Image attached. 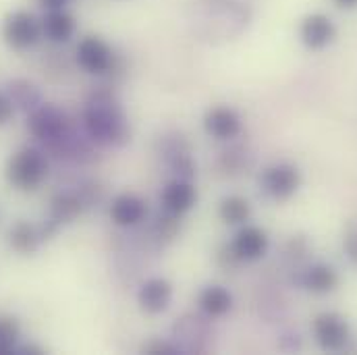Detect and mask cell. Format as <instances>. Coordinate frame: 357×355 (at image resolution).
<instances>
[{
	"label": "cell",
	"instance_id": "obj_1",
	"mask_svg": "<svg viewBox=\"0 0 357 355\" xmlns=\"http://www.w3.org/2000/svg\"><path fill=\"white\" fill-rule=\"evenodd\" d=\"M84 131L91 144L104 148H123L131 142L129 116L110 89H96L84 106Z\"/></svg>",
	"mask_w": 357,
	"mask_h": 355
},
{
	"label": "cell",
	"instance_id": "obj_2",
	"mask_svg": "<svg viewBox=\"0 0 357 355\" xmlns=\"http://www.w3.org/2000/svg\"><path fill=\"white\" fill-rule=\"evenodd\" d=\"M50 173V163L44 150L33 148V146H25L21 150H17L4 169V177L6 181L19 189V191H33L38 189Z\"/></svg>",
	"mask_w": 357,
	"mask_h": 355
},
{
	"label": "cell",
	"instance_id": "obj_3",
	"mask_svg": "<svg viewBox=\"0 0 357 355\" xmlns=\"http://www.w3.org/2000/svg\"><path fill=\"white\" fill-rule=\"evenodd\" d=\"M0 36L10 50L23 52L33 48L42 36V21L29 10H13L4 17Z\"/></svg>",
	"mask_w": 357,
	"mask_h": 355
},
{
	"label": "cell",
	"instance_id": "obj_4",
	"mask_svg": "<svg viewBox=\"0 0 357 355\" xmlns=\"http://www.w3.org/2000/svg\"><path fill=\"white\" fill-rule=\"evenodd\" d=\"M301 183H303V177H301L299 167L293 163H287V160L268 165L258 179L262 193L274 202L291 199L299 191Z\"/></svg>",
	"mask_w": 357,
	"mask_h": 355
},
{
	"label": "cell",
	"instance_id": "obj_5",
	"mask_svg": "<svg viewBox=\"0 0 357 355\" xmlns=\"http://www.w3.org/2000/svg\"><path fill=\"white\" fill-rule=\"evenodd\" d=\"M69 129H71V121H69L67 112L50 102H42L27 116V131L38 142H44L46 146L56 142Z\"/></svg>",
	"mask_w": 357,
	"mask_h": 355
},
{
	"label": "cell",
	"instance_id": "obj_6",
	"mask_svg": "<svg viewBox=\"0 0 357 355\" xmlns=\"http://www.w3.org/2000/svg\"><path fill=\"white\" fill-rule=\"evenodd\" d=\"M312 333H314L318 347L322 352H331V354L347 349V345L351 341V326H349L347 318L339 312L318 314L314 318Z\"/></svg>",
	"mask_w": 357,
	"mask_h": 355
},
{
	"label": "cell",
	"instance_id": "obj_7",
	"mask_svg": "<svg viewBox=\"0 0 357 355\" xmlns=\"http://www.w3.org/2000/svg\"><path fill=\"white\" fill-rule=\"evenodd\" d=\"M77 65L89 75H108L116 69V54L112 46L100 36H86L75 50Z\"/></svg>",
	"mask_w": 357,
	"mask_h": 355
},
{
	"label": "cell",
	"instance_id": "obj_8",
	"mask_svg": "<svg viewBox=\"0 0 357 355\" xmlns=\"http://www.w3.org/2000/svg\"><path fill=\"white\" fill-rule=\"evenodd\" d=\"M233 256L239 260V264H254L260 262L270 250V237L266 229L258 225H241L235 233L233 241L229 243Z\"/></svg>",
	"mask_w": 357,
	"mask_h": 355
},
{
	"label": "cell",
	"instance_id": "obj_9",
	"mask_svg": "<svg viewBox=\"0 0 357 355\" xmlns=\"http://www.w3.org/2000/svg\"><path fill=\"white\" fill-rule=\"evenodd\" d=\"M337 40V23L324 13H310L299 23V42L312 52L328 48Z\"/></svg>",
	"mask_w": 357,
	"mask_h": 355
},
{
	"label": "cell",
	"instance_id": "obj_10",
	"mask_svg": "<svg viewBox=\"0 0 357 355\" xmlns=\"http://www.w3.org/2000/svg\"><path fill=\"white\" fill-rule=\"evenodd\" d=\"M204 131L216 142H235L243 131L241 114L231 106H212L204 114Z\"/></svg>",
	"mask_w": 357,
	"mask_h": 355
},
{
	"label": "cell",
	"instance_id": "obj_11",
	"mask_svg": "<svg viewBox=\"0 0 357 355\" xmlns=\"http://www.w3.org/2000/svg\"><path fill=\"white\" fill-rule=\"evenodd\" d=\"M197 197V189L189 179L173 177L160 191V210L175 218H183L195 208Z\"/></svg>",
	"mask_w": 357,
	"mask_h": 355
},
{
	"label": "cell",
	"instance_id": "obj_12",
	"mask_svg": "<svg viewBox=\"0 0 357 355\" xmlns=\"http://www.w3.org/2000/svg\"><path fill=\"white\" fill-rule=\"evenodd\" d=\"M162 144V150H160V156L165 158L167 167L171 169L173 177L177 179H191L195 177V160L191 156V148H189V142L181 135V133H171V135H165L160 139Z\"/></svg>",
	"mask_w": 357,
	"mask_h": 355
},
{
	"label": "cell",
	"instance_id": "obj_13",
	"mask_svg": "<svg viewBox=\"0 0 357 355\" xmlns=\"http://www.w3.org/2000/svg\"><path fill=\"white\" fill-rule=\"evenodd\" d=\"M108 212H110V220L116 227L133 229L148 218L150 208L148 202L137 193H119L116 197H112Z\"/></svg>",
	"mask_w": 357,
	"mask_h": 355
},
{
	"label": "cell",
	"instance_id": "obj_14",
	"mask_svg": "<svg viewBox=\"0 0 357 355\" xmlns=\"http://www.w3.org/2000/svg\"><path fill=\"white\" fill-rule=\"evenodd\" d=\"M175 295V287L169 278L152 276L142 282L137 289V303L146 314H162L171 308Z\"/></svg>",
	"mask_w": 357,
	"mask_h": 355
},
{
	"label": "cell",
	"instance_id": "obj_15",
	"mask_svg": "<svg viewBox=\"0 0 357 355\" xmlns=\"http://www.w3.org/2000/svg\"><path fill=\"white\" fill-rule=\"evenodd\" d=\"M297 285L314 295H328L339 287V272L324 262H314L299 270Z\"/></svg>",
	"mask_w": 357,
	"mask_h": 355
},
{
	"label": "cell",
	"instance_id": "obj_16",
	"mask_svg": "<svg viewBox=\"0 0 357 355\" xmlns=\"http://www.w3.org/2000/svg\"><path fill=\"white\" fill-rule=\"evenodd\" d=\"M42 21V36L52 44H67L77 31V21L67 8L46 10Z\"/></svg>",
	"mask_w": 357,
	"mask_h": 355
},
{
	"label": "cell",
	"instance_id": "obj_17",
	"mask_svg": "<svg viewBox=\"0 0 357 355\" xmlns=\"http://www.w3.org/2000/svg\"><path fill=\"white\" fill-rule=\"evenodd\" d=\"M233 293L222 285H206L197 295V305L206 318H222L233 310Z\"/></svg>",
	"mask_w": 357,
	"mask_h": 355
},
{
	"label": "cell",
	"instance_id": "obj_18",
	"mask_svg": "<svg viewBox=\"0 0 357 355\" xmlns=\"http://www.w3.org/2000/svg\"><path fill=\"white\" fill-rule=\"evenodd\" d=\"M86 208L79 191H59L50 202V220L59 227L75 222Z\"/></svg>",
	"mask_w": 357,
	"mask_h": 355
},
{
	"label": "cell",
	"instance_id": "obj_19",
	"mask_svg": "<svg viewBox=\"0 0 357 355\" xmlns=\"http://www.w3.org/2000/svg\"><path fill=\"white\" fill-rule=\"evenodd\" d=\"M42 243H44V239H42L40 227H36L27 220L15 222L8 231V246L21 256H33Z\"/></svg>",
	"mask_w": 357,
	"mask_h": 355
},
{
	"label": "cell",
	"instance_id": "obj_20",
	"mask_svg": "<svg viewBox=\"0 0 357 355\" xmlns=\"http://www.w3.org/2000/svg\"><path fill=\"white\" fill-rule=\"evenodd\" d=\"M173 333L177 337V345L181 354L187 352H202L204 347L199 345V335H208V326L204 322V318L199 316H185L177 320V324L173 326Z\"/></svg>",
	"mask_w": 357,
	"mask_h": 355
},
{
	"label": "cell",
	"instance_id": "obj_21",
	"mask_svg": "<svg viewBox=\"0 0 357 355\" xmlns=\"http://www.w3.org/2000/svg\"><path fill=\"white\" fill-rule=\"evenodd\" d=\"M4 93L10 98L15 110L27 112V114L44 102L40 88L29 80H10L4 88Z\"/></svg>",
	"mask_w": 357,
	"mask_h": 355
},
{
	"label": "cell",
	"instance_id": "obj_22",
	"mask_svg": "<svg viewBox=\"0 0 357 355\" xmlns=\"http://www.w3.org/2000/svg\"><path fill=\"white\" fill-rule=\"evenodd\" d=\"M218 218L225 225L231 227H241L248 225V220L252 218V204L248 197L243 195H225L218 204Z\"/></svg>",
	"mask_w": 357,
	"mask_h": 355
},
{
	"label": "cell",
	"instance_id": "obj_23",
	"mask_svg": "<svg viewBox=\"0 0 357 355\" xmlns=\"http://www.w3.org/2000/svg\"><path fill=\"white\" fill-rule=\"evenodd\" d=\"M250 163H252V154L243 146H231V148L222 150L218 156V167L229 175H237V173L245 171L250 167Z\"/></svg>",
	"mask_w": 357,
	"mask_h": 355
},
{
	"label": "cell",
	"instance_id": "obj_24",
	"mask_svg": "<svg viewBox=\"0 0 357 355\" xmlns=\"http://www.w3.org/2000/svg\"><path fill=\"white\" fill-rule=\"evenodd\" d=\"M21 337V326L13 316H0V355L15 354Z\"/></svg>",
	"mask_w": 357,
	"mask_h": 355
},
{
	"label": "cell",
	"instance_id": "obj_25",
	"mask_svg": "<svg viewBox=\"0 0 357 355\" xmlns=\"http://www.w3.org/2000/svg\"><path fill=\"white\" fill-rule=\"evenodd\" d=\"M178 220H181V218H175V216H171V214L162 212V214L156 218L154 229H152L154 239H156V241H160V243L175 239L178 233Z\"/></svg>",
	"mask_w": 357,
	"mask_h": 355
},
{
	"label": "cell",
	"instance_id": "obj_26",
	"mask_svg": "<svg viewBox=\"0 0 357 355\" xmlns=\"http://www.w3.org/2000/svg\"><path fill=\"white\" fill-rule=\"evenodd\" d=\"M343 252H345L347 260L357 268V225H351V227L345 231V237H343Z\"/></svg>",
	"mask_w": 357,
	"mask_h": 355
},
{
	"label": "cell",
	"instance_id": "obj_27",
	"mask_svg": "<svg viewBox=\"0 0 357 355\" xmlns=\"http://www.w3.org/2000/svg\"><path fill=\"white\" fill-rule=\"evenodd\" d=\"M142 352H144V354H148V355H175V354H181V349H178L175 343H171V341H160V339H156V341H150V343H146Z\"/></svg>",
	"mask_w": 357,
	"mask_h": 355
},
{
	"label": "cell",
	"instance_id": "obj_28",
	"mask_svg": "<svg viewBox=\"0 0 357 355\" xmlns=\"http://www.w3.org/2000/svg\"><path fill=\"white\" fill-rule=\"evenodd\" d=\"M13 114H15V106H13L10 98L4 91H0V127L6 125L13 119Z\"/></svg>",
	"mask_w": 357,
	"mask_h": 355
},
{
	"label": "cell",
	"instance_id": "obj_29",
	"mask_svg": "<svg viewBox=\"0 0 357 355\" xmlns=\"http://www.w3.org/2000/svg\"><path fill=\"white\" fill-rule=\"evenodd\" d=\"M15 354L17 355H44L46 352H44L40 345H36V343H25V345H17Z\"/></svg>",
	"mask_w": 357,
	"mask_h": 355
},
{
	"label": "cell",
	"instance_id": "obj_30",
	"mask_svg": "<svg viewBox=\"0 0 357 355\" xmlns=\"http://www.w3.org/2000/svg\"><path fill=\"white\" fill-rule=\"evenodd\" d=\"M44 10H56V8H67L71 0H38Z\"/></svg>",
	"mask_w": 357,
	"mask_h": 355
},
{
	"label": "cell",
	"instance_id": "obj_31",
	"mask_svg": "<svg viewBox=\"0 0 357 355\" xmlns=\"http://www.w3.org/2000/svg\"><path fill=\"white\" fill-rule=\"evenodd\" d=\"M335 4L339 8H345V10H354L357 8V0H335Z\"/></svg>",
	"mask_w": 357,
	"mask_h": 355
}]
</instances>
